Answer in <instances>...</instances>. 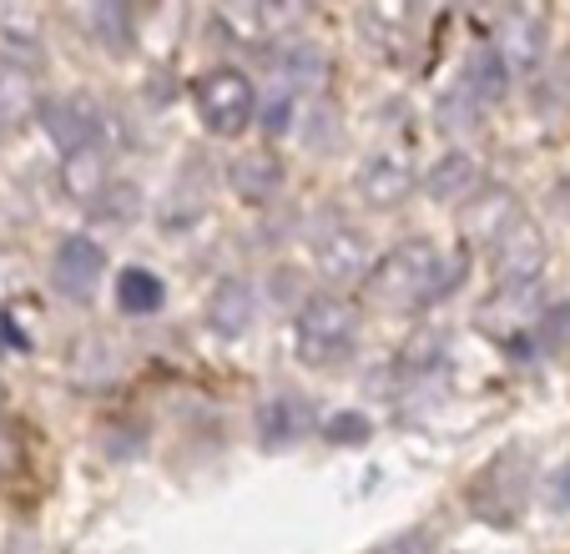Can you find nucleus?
Here are the masks:
<instances>
[{
	"label": "nucleus",
	"mask_w": 570,
	"mask_h": 554,
	"mask_svg": "<svg viewBox=\"0 0 570 554\" xmlns=\"http://www.w3.org/2000/svg\"><path fill=\"white\" fill-rule=\"evenodd\" d=\"M460 277H464V257H454V267H450L434 243L410 237V243L389 247V253L368 267V298L394 313H420V308H430V303H440L444 293L460 288Z\"/></svg>",
	"instance_id": "obj_1"
},
{
	"label": "nucleus",
	"mask_w": 570,
	"mask_h": 554,
	"mask_svg": "<svg viewBox=\"0 0 570 554\" xmlns=\"http://www.w3.org/2000/svg\"><path fill=\"white\" fill-rule=\"evenodd\" d=\"M358 343V308L344 293H318L293 318V348L308 368H338Z\"/></svg>",
	"instance_id": "obj_2"
},
{
	"label": "nucleus",
	"mask_w": 570,
	"mask_h": 554,
	"mask_svg": "<svg viewBox=\"0 0 570 554\" xmlns=\"http://www.w3.org/2000/svg\"><path fill=\"white\" fill-rule=\"evenodd\" d=\"M193 97H197V117H203V127L213 131V137H243V131L253 127V117H258V91H253V81L243 71H233V66L207 71Z\"/></svg>",
	"instance_id": "obj_3"
},
{
	"label": "nucleus",
	"mask_w": 570,
	"mask_h": 554,
	"mask_svg": "<svg viewBox=\"0 0 570 554\" xmlns=\"http://www.w3.org/2000/svg\"><path fill=\"white\" fill-rule=\"evenodd\" d=\"M540 313H546L540 308V283H500V288L480 303V328L515 343V338L535 333Z\"/></svg>",
	"instance_id": "obj_4"
},
{
	"label": "nucleus",
	"mask_w": 570,
	"mask_h": 554,
	"mask_svg": "<svg viewBox=\"0 0 570 554\" xmlns=\"http://www.w3.org/2000/svg\"><path fill=\"white\" fill-rule=\"evenodd\" d=\"M101 273H107V253H101L91 237H66L51 257V283H56V293L71 298V303L97 298Z\"/></svg>",
	"instance_id": "obj_5"
},
{
	"label": "nucleus",
	"mask_w": 570,
	"mask_h": 554,
	"mask_svg": "<svg viewBox=\"0 0 570 554\" xmlns=\"http://www.w3.org/2000/svg\"><path fill=\"white\" fill-rule=\"evenodd\" d=\"M313 263L328 283H358L374 267V253H368V237L348 222H328L318 237H313Z\"/></svg>",
	"instance_id": "obj_6"
},
{
	"label": "nucleus",
	"mask_w": 570,
	"mask_h": 554,
	"mask_svg": "<svg viewBox=\"0 0 570 554\" xmlns=\"http://www.w3.org/2000/svg\"><path fill=\"white\" fill-rule=\"evenodd\" d=\"M490 257H495L500 283H540V267H546V237H540V227L520 212L515 222L490 243Z\"/></svg>",
	"instance_id": "obj_7"
},
{
	"label": "nucleus",
	"mask_w": 570,
	"mask_h": 554,
	"mask_svg": "<svg viewBox=\"0 0 570 554\" xmlns=\"http://www.w3.org/2000/svg\"><path fill=\"white\" fill-rule=\"evenodd\" d=\"M354 187H358V197H364L368 207H399L404 197L414 192V167H410V157L404 151H374V157L358 167V177H354Z\"/></svg>",
	"instance_id": "obj_8"
},
{
	"label": "nucleus",
	"mask_w": 570,
	"mask_h": 554,
	"mask_svg": "<svg viewBox=\"0 0 570 554\" xmlns=\"http://www.w3.org/2000/svg\"><path fill=\"white\" fill-rule=\"evenodd\" d=\"M61 187H66V197H71V202H81V207L101 202V197H107V187H111V151L101 147V141L66 151Z\"/></svg>",
	"instance_id": "obj_9"
},
{
	"label": "nucleus",
	"mask_w": 570,
	"mask_h": 554,
	"mask_svg": "<svg viewBox=\"0 0 570 554\" xmlns=\"http://www.w3.org/2000/svg\"><path fill=\"white\" fill-rule=\"evenodd\" d=\"M495 56L505 61L510 76L535 71L540 56H546V21H540V16H530V11H510L505 21H500Z\"/></svg>",
	"instance_id": "obj_10"
},
{
	"label": "nucleus",
	"mask_w": 570,
	"mask_h": 554,
	"mask_svg": "<svg viewBox=\"0 0 570 554\" xmlns=\"http://www.w3.org/2000/svg\"><path fill=\"white\" fill-rule=\"evenodd\" d=\"M41 127H46V137H51L61 151H76V147H91V141H101L97 107H91V101H81V97L46 101V107H41Z\"/></svg>",
	"instance_id": "obj_11"
},
{
	"label": "nucleus",
	"mask_w": 570,
	"mask_h": 554,
	"mask_svg": "<svg viewBox=\"0 0 570 554\" xmlns=\"http://www.w3.org/2000/svg\"><path fill=\"white\" fill-rule=\"evenodd\" d=\"M253 313H258V303H253L248 277H223L213 288V298H207V328L217 338H243L253 328Z\"/></svg>",
	"instance_id": "obj_12"
},
{
	"label": "nucleus",
	"mask_w": 570,
	"mask_h": 554,
	"mask_svg": "<svg viewBox=\"0 0 570 554\" xmlns=\"http://www.w3.org/2000/svg\"><path fill=\"white\" fill-rule=\"evenodd\" d=\"M308 428H313V408H308V398H298V394H273L268 404L258 408V438L268 448L303 444Z\"/></svg>",
	"instance_id": "obj_13"
},
{
	"label": "nucleus",
	"mask_w": 570,
	"mask_h": 554,
	"mask_svg": "<svg viewBox=\"0 0 570 554\" xmlns=\"http://www.w3.org/2000/svg\"><path fill=\"white\" fill-rule=\"evenodd\" d=\"M227 181H233V192L243 197V202L263 207V202H273L283 187V161L273 157V151H243V157L227 167Z\"/></svg>",
	"instance_id": "obj_14"
},
{
	"label": "nucleus",
	"mask_w": 570,
	"mask_h": 554,
	"mask_svg": "<svg viewBox=\"0 0 570 554\" xmlns=\"http://www.w3.org/2000/svg\"><path fill=\"white\" fill-rule=\"evenodd\" d=\"M474 187H480V167H474L470 151H444V157L424 171V192H430L434 202H444V207L464 202Z\"/></svg>",
	"instance_id": "obj_15"
},
{
	"label": "nucleus",
	"mask_w": 570,
	"mask_h": 554,
	"mask_svg": "<svg viewBox=\"0 0 570 554\" xmlns=\"http://www.w3.org/2000/svg\"><path fill=\"white\" fill-rule=\"evenodd\" d=\"M273 66H278V81H283L288 97H298V91H318V86L328 81V56H323L313 41H288Z\"/></svg>",
	"instance_id": "obj_16"
},
{
	"label": "nucleus",
	"mask_w": 570,
	"mask_h": 554,
	"mask_svg": "<svg viewBox=\"0 0 570 554\" xmlns=\"http://www.w3.org/2000/svg\"><path fill=\"white\" fill-rule=\"evenodd\" d=\"M460 81H464V91H470L480 107H495V101L510 91V71H505V61L495 56V46H480V51L464 61Z\"/></svg>",
	"instance_id": "obj_17"
},
{
	"label": "nucleus",
	"mask_w": 570,
	"mask_h": 554,
	"mask_svg": "<svg viewBox=\"0 0 570 554\" xmlns=\"http://www.w3.org/2000/svg\"><path fill=\"white\" fill-rule=\"evenodd\" d=\"M161 298H167V288H161V277L151 273V267H127V273L117 277V308L131 313V318L157 313Z\"/></svg>",
	"instance_id": "obj_18"
},
{
	"label": "nucleus",
	"mask_w": 570,
	"mask_h": 554,
	"mask_svg": "<svg viewBox=\"0 0 570 554\" xmlns=\"http://www.w3.org/2000/svg\"><path fill=\"white\" fill-rule=\"evenodd\" d=\"M444 343L440 333H420L410 348L399 353V374L410 378V384H424V378H444Z\"/></svg>",
	"instance_id": "obj_19"
},
{
	"label": "nucleus",
	"mask_w": 570,
	"mask_h": 554,
	"mask_svg": "<svg viewBox=\"0 0 570 554\" xmlns=\"http://www.w3.org/2000/svg\"><path fill=\"white\" fill-rule=\"evenodd\" d=\"M203 207H207V181L197 171H183V181H177L167 207H161V227H187L193 217H203Z\"/></svg>",
	"instance_id": "obj_20"
},
{
	"label": "nucleus",
	"mask_w": 570,
	"mask_h": 554,
	"mask_svg": "<svg viewBox=\"0 0 570 554\" xmlns=\"http://www.w3.org/2000/svg\"><path fill=\"white\" fill-rule=\"evenodd\" d=\"M515 217H520L515 197H510V192H490V197H484V202L470 212V237H480V243L490 247L510 222H515Z\"/></svg>",
	"instance_id": "obj_21"
},
{
	"label": "nucleus",
	"mask_w": 570,
	"mask_h": 554,
	"mask_svg": "<svg viewBox=\"0 0 570 554\" xmlns=\"http://www.w3.org/2000/svg\"><path fill=\"white\" fill-rule=\"evenodd\" d=\"M480 101L470 97V91H464V81H454L450 91H444L440 97V127L444 131H474L480 127Z\"/></svg>",
	"instance_id": "obj_22"
},
{
	"label": "nucleus",
	"mask_w": 570,
	"mask_h": 554,
	"mask_svg": "<svg viewBox=\"0 0 570 554\" xmlns=\"http://www.w3.org/2000/svg\"><path fill=\"white\" fill-rule=\"evenodd\" d=\"M535 348H540V353H570V303H556V308L540 313V323H535Z\"/></svg>",
	"instance_id": "obj_23"
},
{
	"label": "nucleus",
	"mask_w": 570,
	"mask_h": 554,
	"mask_svg": "<svg viewBox=\"0 0 570 554\" xmlns=\"http://www.w3.org/2000/svg\"><path fill=\"white\" fill-rule=\"evenodd\" d=\"M368 434H374V424H368V414H358V408H338V414H328V424H323V438L328 444H368Z\"/></svg>",
	"instance_id": "obj_24"
},
{
	"label": "nucleus",
	"mask_w": 570,
	"mask_h": 554,
	"mask_svg": "<svg viewBox=\"0 0 570 554\" xmlns=\"http://www.w3.org/2000/svg\"><path fill=\"white\" fill-rule=\"evenodd\" d=\"M87 26H97L101 31V41L111 46V51H127L131 46V26H127V11H121V6H91L87 11Z\"/></svg>",
	"instance_id": "obj_25"
},
{
	"label": "nucleus",
	"mask_w": 570,
	"mask_h": 554,
	"mask_svg": "<svg viewBox=\"0 0 570 554\" xmlns=\"http://www.w3.org/2000/svg\"><path fill=\"white\" fill-rule=\"evenodd\" d=\"M0 31H6V41L11 46L31 51L36 46V16L31 11H11V6H6V11H0Z\"/></svg>",
	"instance_id": "obj_26"
},
{
	"label": "nucleus",
	"mask_w": 570,
	"mask_h": 554,
	"mask_svg": "<svg viewBox=\"0 0 570 554\" xmlns=\"http://www.w3.org/2000/svg\"><path fill=\"white\" fill-rule=\"evenodd\" d=\"M288 127H293V97L278 86L268 97V107H263V131H268V137H283Z\"/></svg>",
	"instance_id": "obj_27"
},
{
	"label": "nucleus",
	"mask_w": 570,
	"mask_h": 554,
	"mask_svg": "<svg viewBox=\"0 0 570 554\" xmlns=\"http://www.w3.org/2000/svg\"><path fill=\"white\" fill-rule=\"evenodd\" d=\"M540 101H546V107H570V56L546 76V86H540Z\"/></svg>",
	"instance_id": "obj_28"
},
{
	"label": "nucleus",
	"mask_w": 570,
	"mask_h": 554,
	"mask_svg": "<svg viewBox=\"0 0 570 554\" xmlns=\"http://www.w3.org/2000/svg\"><path fill=\"white\" fill-rule=\"evenodd\" d=\"M11 458H16V444H11V434H6V424H0V474L11 469Z\"/></svg>",
	"instance_id": "obj_29"
},
{
	"label": "nucleus",
	"mask_w": 570,
	"mask_h": 554,
	"mask_svg": "<svg viewBox=\"0 0 570 554\" xmlns=\"http://www.w3.org/2000/svg\"><path fill=\"white\" fill-rule=\"evenodd\" d=\"M273 283H278V298H293V293H298V273H278Z\"/></svg>",
	"instance_id": "obj_30"
}]
</instances>
